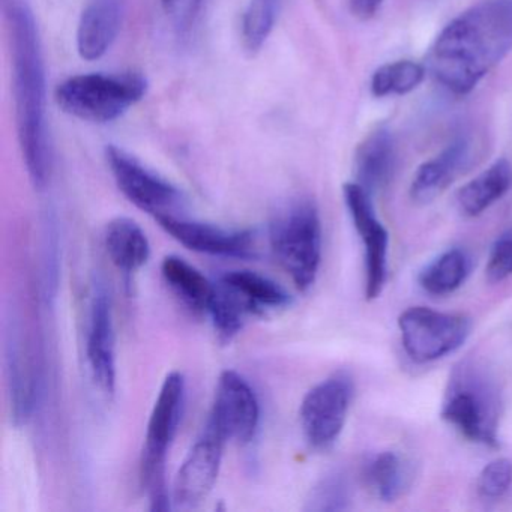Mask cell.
I'll return each mask as SVG.
<instances>
[{
  "label": "cell",
  "instance_id": "1",
  "mask_svg": "<svg viewBox=\"0 0 512 512\" xmlns=\"http://www.w3.org/2000/svg\"><path fill=\"white\" fill-rule=\"evenodd\" d=\"M10 44L17 139L37 190L52 178L53 151L47 128V76L34 11L28 0H2Z\"/></svg>",
  "mask_w": 512,
  "mask_h": 512
},
{
  "label": "cell",
  "instance_id": "2",
  "mask_svg": "<svg viewBox=\"0 0 512 512\" xmlns=\"http://www.w3.org/2000/svg\"><path fill=\"white\" fill-rule=\"evenodd\" d=\"M512 50V0H488L455 17L434 41L428 68L454 95H467Z\"/></svg>",
  "mask_w": 512,
  "mask_h": 512
},
{
  "label": "cell",
  "instance_id": "3",
  "mask_svg": "<svg viewBox=\"0 0 512 512\" xmlns=\"http://www.w3.org/2000/svg\"><path fill=\"white\" fill-rule=\"evenodd\" d=\"M148 91L145 77L137 73L80 74L56 89L62 112L80 121L109 124L143 100Z\"/></svg>",
  "mask_w": 512,
  "mask_h": 512
},
{
  "label": "cell",
  "instance_id": "4",
  "mask_svg": "<svg viewBox=\"0 0 512 512\" xmlns=\"http://www.w3.org/2000/svg\"><path fill=\"white\" fill-rule=\"evenodd\" d=\"M185 403V379L179 371L167 374L152 407L140 461V479L152 511H169L166 463L178 433Z\"/></svg>",
  "mask_w": 512,
  "mask_h": 512
},
{
  "label": "cell",
  "instance_id": "5",
  "mask_svg": "<svg viewBox=\"0 0 512 512\" xmlns=\"http://www.w3.org/2000/svg\"><path fill=\"white\" fill-rule=\"evenodd\" d=\"M440 415L470 442L499 446V391L476 365H461L452 374Z\"/></svg>",
  "mask_w": 512,
  "mask_h": 512
},
{
  "label": "cell",
  "instance_id": "6",
  "mask_svg": "<svg viewBox=\"0 0 512 512\" xmlns=\"http://www.w3.org/2000/svg\"><path fill=\"white\" fill-rule=\"evenodd\" d=\"M269 241L296 289H310L322 262V221L317 206L305 199L292 203L272 221Z\"/></svg>",
  "mask_w": 512,
  "mask_h": 512
},
{
  "label": "cell",
  "instance_id": "7",
  "mask_svg": "<svg viewBox=\"0 0 512 512\" xmlns=\"http://www.w3.org/2000/svg\"><path fill=\"white\" fill-rule=\"evenodd\" d=\"M398 329L409 358L427 364L460 349L469 338L472 322L463 314L410 307L398 317Z\"/></svg>",
  "mask_w": 512,
  "mask_h": 512
},
{
  "label": "cell",
  "instance_id": "8",
  "mask_svg": "<svg viewBox=\"0 0 512 512\" xmlns=\"http://www.w3.org/2000/svg\"><path fill=\"white\" fill-rule=\"evenodd\" d=\"M352 398L353 382L346 373L332 374L307 392L299 416L311 448L322 451L337 442L346 424Z\"/></svg>",
  "mask_w": 512,
  "mask_h": 512
},
{
  "label": "cell",
  "instance_id": "9",
  "mask_svg": "<svg viewBox=\"0 0 512 512\" xmlns=\"http://www.w3.org/2000/svg\"><path fill=\"white\" fill-rule=\"evenodd\" d=\"M106 160L121 193L152 217L176 215V209L184 203V196L178 187L146 169L124 149L115 145L107 146Z\"/></svg>",
  "mask_w": 512,
  "mask_h": 512
},
{
  "label": "cell",
  "instance_id": "10",
  "mask_svg": "<svg viewBox=\"0 0 512 512\" xmlns=\"http://www.w3.org/2000/svg\"><path fill=\"white\" fill-rule=\"evenodd\" d=\"M260 404L250 383L233 370L221 373L208 425L226 442L247 445L256 437Z\"/></svg>",
  "mask_w": 512,
  "mask_h": 512
},
{
  "label": "cell",
  "instance_id": "11",
  "mask_svg": "<svg viewBox=\"0 0 512 512\" xmlns=\"http://www.w3.org/2000/svg\"><path fill=\"white\" fill-rule=\"evenodd\" d=\"M344 202L364 247L365 296L376 299L382 295L388 277L389 233L377 220L371 194L358 182L343 188Z\"/></svg>",
  "mask_w": 512,
  "mask_h": 512
},
{
  "label": "cell",
  "instance_id": "12",
  "mask_svg": "<svg viewBox=\"0 0 512 512\" xmlns=\"http://www.w3.org/2000/svg\"><path fill=\"white\" fill-rule=\"evenodd\" d=\"M226 440L206 424L182 463L173 484V503L181 509L197 508L208 499L220 473Z\"/></svg>",
  "mask_w": 512,
  "mask_h": 512
},
{
  "label": "cell",
  "instance_id": "13",
  "mask_svg": "<svg viewBox=\"0 0 512 512\" xmlns=\"http://www.w3.org/2000/svg\"><path fill=\"white\" fill-rule=\"evenodd\" d=\"M155 220L179 244L196 253L233 259H250L254 256V233L251 230L224 229L178 215H161Z\"/></svg>",
  "mask_w": 512,
  "mask_h": 512
},
{
  "label": "cell",
  "instance_id": "14",
  "mask_svg": "<svg viewBox=\"0 0 512 512\" xmlns=\"http://www.w3.org/2000/svg\"><path fill=\"white\" fill-rule=\"evenodd\" d=\"M92 377L104 394H115L116 335L112 301L109 293L98 286L92 298L89 314L88 343H86Z\"/></svg>",
  "mask_w": 512,
  "mask_h": 512
},
{
  "label": "cell",
  "instance_id": "15",
  "mask_svg": "<svg viewBox=\"0 0 512 512\" xmlns=\"http://www.w3.org/2000/svg\"><path fill=\"white\" fill-rule=\"evenodd\" d=\"M125 0H89L77 28V52L85 61L103 58L118 38Z\"/></svg>",
  "mask_w": 512,
  "mask_h": 512
},
{
  "label": "cell",
  "instance_id": "16",
  "mask_svg": "<svg viewBox=\"0 0 512 512\" xmlns=\"http://www.w3.org/2000/svg\"><path fill=\"white\" fill-rule=\"evenodd\" d=\"M470 143L457 137L439 155L425 161L410 185V197L418 205H427L439 197L469 163Z\"/></svg>",
  "mask_w": 512,
  "mask_h": 512
},
{
  "label": "cell",
  "instance_id": "17",
  "mask_svg": "<svg viewBox=\"0 0 512 512\" xmlns=\"http://www.w3.org/2000/svg\"><path fill=\"white\" fill-rule=\"evenodd\" d=\"M395 161L394 137L386 128H377L356 149V182L370 194L382 190L394 175Z\"/></svg>",
  "mask_w": 512,
  "mask_h": 512
},
{
  "label": "cell",
  "instance_id": "18",
  "mask_svg": "<svg viewBox=\"0 0 512 512\" xmlns=\"http://www.w3.org/2000/svg\"><path fill=\"white\" fill-rule=\"evenodd\" d=\"M104 242L113 265L125 275L139 272L151 257V244L145 230L131 218L118 217L110 221Z\"/></svg>",
  "mask_w": 512,
  "mask_h": 512
},
{
  "label": "cell",
  "instance_id": "19",
  "mask_svg": "<svg viewBox=\"0 0 512 512\" xmlns=\"http://www.w3.org/2000/svg\"><path fill=\"white\" fill-rule=\"evenodd\" d=\"M512 187V164L497 160L487 170L467 182L457 194V205L464 217H478L502 199Z\"/></svg>",
  "mask_w": 512,
  "mask_h": 512
},
{
  "label": "cell",
  "instance_id": "20",
  "mask_svg": "<svg viewBox=\"0 0 512 512\" xmlns=\"http://www.w3.org/2000/svg\"><path fill=\"white\" fill-rule=\"evenodd\" d=\"M161 274L167 286L194 313L208 314L215 296L214 283L208 280L199 269L179 256H167L161 263Z\"/></svg>",
  "mask_w": 512,
  "mask_h": 512
},
{
  "label": "cell",
  "instance_id": "21",
  "mask_svg": "<svg viewBox=\"0 0 512 512\" xmlns=\"http://www.w3.org/2000/svg\"><path fill=\"white\" fill-rule=\"evenodd\" d=\"M220 281L241 298L251 314H262L292 304V296L280 284L256 272H227Z\"/></svg>",
  "mask_w": 512,
  "mask_h": 512
},
{
  "label": "cell",
  "instance_id": "22",
  "mask_svg": "<svg viewBox=\"0 0 512 512\" xmlns=\"http://www.w3.org/2000/svg\"><path fill=\"white\" fill-rule=\"evenodd\" d=\"M10 361L11 410L17 425L26 424L35 406V382L19 335L13 334L8 344Z\"/></svg>",
  "mask_w": 512,
  "mask_h": 512
},
{
  "label": "cell",
  "instance_id": "23",
  "mask_svg": "<svg viewBox=\"0 0 512 512\" xmlns=\"http://www.w3.org/2000/svg\"><path fill=\"white\" fill-rule=\"evenodd\" d=\"M470 271V260L463 250L452 248L440 254L419 274V286L434 296L451 295L460 289Z\"/></svg>",
  "mask_w": 512,
  "mask_h": 512
},
{
  "label": "cell",
  "instance_id": "24",
  "mask_svg": "<svg viewBox=\"0 0 512 512\" xmlns=\"http://www.w3.org/2000/svg\"><path fill=\"white\" fill-rule=\"evenodd\" d=\"M364 478L379 499L394 502L406 490L409 470L397 452L383 451L365 463Z\"/></svg>",
  "mask_w": 512,
  "mask_h": 512
},
{
  "label": "cell",
  "instance_id": "25",
  "mask_svg": "<svg viewBox=\"0 0 512 512\" xmlns=\"http://www.w3.org/2000/svg\"><path fill=\"white\" fill-rule=\"evenodd\" d=\"M283 0H250L241 22V38L251 55L265 46L274 31Z\"/></svg>",
  "mask_w": 512,
  "mask_h": 512
},
{
  "label": "cell",
  "instance_id": "26",
  "mask_svg": "<svg viewBox=\"0 0 512 512\" xmlns=\"http://www.w3.org/2000/svg\"><path fill=\"white\" fill-rule=\"evenodd\" d=\"M425 77V68L418 62L397 61L382 65L371 77V94L377 98L406 95L415 91Z\"/></svg>",
  "mask_w": 512,
  "mask_h": 512
},
{
  "label": "cell",
  "instance_id": "27",
  "mask_svg": "<svg viewBox=\"0 0 512 512\" xmlns=\"http://www.w3.org/2000/svg\"><path fill=\"white\" fill-rule=\"evenodd\" d=\"M215 296L212 299L208 314L214 323L215 331L221 340L230 341L244 328L245 320L251 316L247 305L241 301L238 295L223 283L215 284Z\"/></svg>",
  "mask_w": 512,
  "mask_h": 512
},
{
  "label": "cell",
  "instance_id": "28",
  "mask_svg": "<svg viewBox=\"0 0 512 512\" xmlns=\"http://www.w3.org/2000/svg\"><path fill=\"white\" fill-rule=\"evenodd\" d=\"M349 503L350 487L346 478L340 473H332L311 490L305 508L319 512L344 511L349 508Z\"/></svg>",
  "mask_w": 512,
  "mask_h": 512
},
{
  "label": "cell",
  "instance_id": "29",
  "mask_svg": "<svg viewBox=\"0 0 512 512\" xmlns=\"http://www.w3.org/2000/svg\"><path fill=\"white\" fill-rule=\"evenodd\" d=\"M512 484V463L506 458L488 463L479 473L476 490L484 499H499Z\"/></svg>",
  "mask_w": 512,
  "mask_h": 512
},
{
  "label": "cell",
  "instance_id": "30",
  "mask_svg": "<svg viewBox=\"0 0 512 512\" xmlns=\"http://www.w3.org/2000/svg\"><path fill=\"white\" fill-rule=\"evenodd\" d=\"M488 281L502 283L512 275V227L503 232L491 247L485 268Z\"/></svg>",
  "mask_w": 512,
  "mask_h": 512
},
{
  "label": "cell",
  "instance_id": "31",
  "mask_svg": "<svg viewBox=\"0 0 512 512\" xmlns=\"http://www.w3.org/2000/svg\"><path fill=\"white\" fill-rule=\"evenodd\" d=\"M206 0H161V8L179 32L190 31Z\"/></svg>",
  "mask_w": 512,
  "mask_h": 512
},
{
  "label": "cell",
  "instance_id": "32",
  "mask_svg": "<svg viewBox=\"0 0 512 512\" xmlns=\"http://www.w3.org/2000/svg\"><path fill=\"white\" fill-rule=\"evenodd\" d=\"M382 2L383 0H349V7L353 16L368 20L376 16Z\"/></svg>",
  "mask_w": 512,
  "mask_h": 512
}]
</instances>
